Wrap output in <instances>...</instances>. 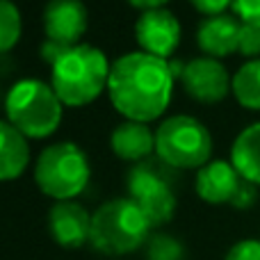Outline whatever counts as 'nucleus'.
Returning a JSON list of instances; mask_svg holds the SVG:
<instances>
[{
  "label": "nucleus",
  "mask_w": 260,
  "mask_h": 260,
  "mask_svg": "<svg viewBox=\"0 0 260 260\" xmlns=\"http://www.w3.org/2000/svg\"><path fill=\"white\" fill-rule=\"evenodd\" d=\"M174 80L176 76L169 59L137 50L114 59L108 94L117 112L133 121L148 123L165 114L174 91Z\"/></svg>",
  "instance_id": "obj_1"
},
{
  "label": "nucleus",
  "mask_w": 260,
  "mask_h": 260,
  "mask_svg": "<svg viewBox=\"0 0 260 260\" xmlns=\"http://www.w3.org/2000/svg\"><path fill=\"white\" fill-rule=\"evenodd\" d=\"M110 69L112 64L108 62L101 48L78 44L71 46L53 64L50 85L64 105L82 108V105L94 103L103 94V89H108Z\"/></svg>",
  "instance_id": "obj_2"
},
{
  "label": "nucleus",
  "mask_w": 260,
  "mask_h": 260,
  "mask_svg": "<svg viewBox=\"0 0 260 260\" xmlns=\"http://www.w3.org/2000/svg\"><path fill=\"white\" fill-rule=\"evenodd\" d=\"M151 221L130 197L105 201L91 215V247L105 256H126L148 242Z\"/></svg>",
  "instance_id": "obj_3"
},
{
  "label": "nucleus",
  "mask_w": 260,
  "mask_h": 260,
  "mask_svg": "<svg viewBox=\"0 0 260 260\" xmlns=\"http://www.w3.org/2000/svg\"><path fill=\"white\" fill-rule=\"evenodd\" d=\"M64 103L55 94L53 85L37 78L18 80L5 96L7 121L25 137L44 139L57 130L62 121Z\"/></svg>",
  "instance_id": "obj_4"
},
{
  "label": "nucleus",
  "mask_w": 260,
  "mask_h": 260,
  "mask_svg": "<svg viewBox=\"0 0 260 260\" xmlns=\"http://www.w3.org/2000/svg\"><path fill=\"white\" fill-rule=\"evenodd\" d=\"M89 157L78 144L57 142L41 151L35 165V180L46 197L55 201H73L89 183Z\"/></svg>",
  "instance_id": "obj_5"
},
{
  "label": "nucleus",
  "mask_w": 260,
  "mask_h": 260,
  "mask_svg": "<svg viewBox=\"0 0 260 260\" xmlns=\"http://www.w3.org/2000/svg\"><path fill=\"white\" fill-rule=\"evenodd\" d=\"M155 153L171 169H201L212 157L210 130L189 114L169 117L155 130Z\"/></svg>",
  "instance_id": "obj_6"
},
{
  "label": "nucleus",
  "mask_w": 260,
  "mask_h": 260,
  "mask_svg": "<svg viewBox=\"0 0 260 260\" xmlns=\"http://www.w3.org/2000/svg\"><path fill=\"white\" fill-rule=\"evenodd\" d=\"M128 194L139 210L146 215L151 226H162L171 221L176 212V197L165 174H157L153 167L137 165L128 174Z\"/></svg>",
  "instance_id": "obj_7"
},
{
  "label": "nucleus",
  "mask_w": 260,
  "mask_h": 260,
  "mask_svg": "<svg viewBox=\"0 0 260 260\" xmlns=\"http://www.w3.org/2000/svg\"><path fill=\"white\" fill-rule=\"evenodd\" d=\"M183 89L199 103H219L233 87L226 67L215 57L189 59L180 73Z\"/></svg>",
  "instance_id": "obj_8"
},
{
  "label": "nucleus",
  "mask_w": 260,
  "mask_h": 260,
  "mask_svg": "<svg viewBox=\"0 0 260 260\" xmlns=\"http://www.w3.org/2000/svg\"><path fill=\"white\" fill-rule=\"evenodd\" d=\"M135 39L148 55L169 59L180 44V23L169 9H148L135 21Z\"/></svg>",
  "instance_id": "obj_9"
},
{
  "label": "nucleus",
  "mask_w": 260,
  "mask_h": 260,
  "mask_svg": "<svg viewBox=\"0 0 260 260\" xmlns=\"http://www.w3.org/2000/svg\"><path fill=\"white\" fill-rule=\"evenodd\" d=\"M89 25V12L82 0H48L44 7L46 39L59 46H78Z\"/></svg>",
  "instance_id": "obj_10"
},
{
  "label": "nucleus",
  "mask_w": 260,
  "mask_h": 260,
  "mask_svg": "<svg viewBox=\"0 0 260 260\" xmlns=\"http://www.w3.org/2000/svg\"><path fill=\"white\" fill-rule=\"evenodd\" d=\"M48 231L64 249H78L91 238V215L76 201H55L48 212Z\"/></svg>",
  "instance_id": "obj_11"
},
{
  "label": "nucleus",
  "mask_w": 260,
  "mask_h": 260,
  "mask_svg": "<svg viewBox=\"0 0 260 260\" xmlns=\"http://www.w3.org/2000/svg\"><path fill=\"white\" fill-rule=\"evenodd\" d=\"M242 180L244 178L238 174L233 162L210 160L197 174V194L206 203H212V206L233 203Z\"/></svg>",
  "instance_id": "obj_12"
},
{
  "label": "nucleus",
  "mask_w": 260,
  "mask_h": 260,
  "mask_svg": "<svg viewBox=\"0 0 260 260\" xmlns=\"http://www.w3.org/2000/svg\"><path fill=\"white\" fill-rule=\"evenodd\" d=\"M240 30L242 21L233 14H217V16H206L199 23L197 41L199 48L206 53V57H226L235 53L240 44Z\"/></svg>",
  "instance_id": "obj_13"
},
{
  "label": "nucleus",
  "mask_w": 260,
  "mask_h": 260,
  "mask_svg": "<svg viewBox=\"0 0 260 260\" xmlns=\"http://www.w3.org/2000/svg\"><path fill=\"white\" fill-rule=\"evenodd\" d=\"M110 146H112L114 155H119L121 160L137 162L155 151V133H151L146 123L126 119L112 130Z\"/></svg>",
  "instance_id": "obj_14"
},
{
  "label": "nucleus",
  "mask_w": 260,
  "mask_h": 260,
  "mask_svg": "<svg viewBox=\"0 0 260 260\" xmlns=\"http://www.w3.org/2000/svg\"><path fill=\"white\" fill-rule=\"evenodd\" d=\"M30 165L27 137L9 121L0 119V183L16 180Z\"/></svg>",
  "instance_id": "obj_15"
},
{
  "label": "nucleus",
  "mask_w": 260,
  "mask_h": 260,
  "mask_svg": "<svg viewBox=\"0 0 260 260\" xmlns=\"http://www.w3.org/2000/svg\"><path fill=\"white\" fill-rule=\"evenodd\" d=\"M231 162L244 180L260 185V121L251 123L235 137L231 146Z\"/></svg>",
  "instance_id": "obj_16"
},
{
  "label": "nucleus",
  "mask_w": 260,
  "mask_h": 260,
  "mask_svg": "<svg viewBox=\"0 0 260 260\" xmlns=\"http://www.w3.org/2000/svg\"><path fill=\"white\" fill-rule=\"evenodd\" d=\"M233 94L247 110H260V59H249L233 76Z\"/></svg>",
  "instance_id": "obj_17"
},
{
  "label": "nucleus",
  "mask_w": 260,
  "mask_h": 260,
  "mask_svg": "<svg viewBox=\"0 0 260 260\" xmlns=\"http://www.w3.org/2000/svg\"><path fill=\"white\" fill-rule=\"evenodd\" d=\"M21 12L12 0H0V53H7L21 39Z\"/></svg>",
  "instance_id": "obj_18"
},
{
  "label": "nucleus",
  "mask_w": 260,
  "mask_h": 260,
  "mask_svg": "<svg viewBox=\"0 0 260 260\" xmlns=\"http://www.w3.org/2000/svg\"><path fill=\"white\" fill-rule=\"evenodd\" d=\"M185 247L169 233H155L146 242V260H185Z\"/></svg>",
  "instance_id": "obj_19"
},
{
  "label": "nucleus",
  "mask_w": 260,
  "mask_h": 260,
  "mask_svg": "<svg viewBox=\"0 0 260 260\" xmlns=\"http://www.w3.org/2000/svg\"><path fill=\"white\" fill-rule=\"evenodd\" d=\"M238 53H242L244 57L260 59V27L242 23V30H240Z\"/></svg>",
  "instance_id": "obj_20"
},
{
  "label": "nucleus",
  "mask_w": 260,
  "mask_h": 260,
  "mask_svg": "<svg viewBox=\"0 0 260 260\" xmlns=\"http://www.w3.org/2000/svg\"><path fill=\"white\" fill-rule=\"evenodd\" d=\"M231 7L242 23L260 27V0H233Z\"/></svg>",
  "instance_id": "obj_21"
},
{
  "label": "nucleus",
  "mask_w": 260,
  "mask_h": 260,
  "mask_svg": "<svg viewBox=\"0 0 260 260\" xmlns=\"http://www.w3.org/2000/svg\"><path fill=\"white\" fill-rule=\"evenodd\" d=\"M224 260H260V240H240L229 249Z\"/></svg>",
  "instance_id": "obj_22"
},
{
  "label": "nucleus",
  "mask_w": 260,
  "mask_h": 260,
  "mask_svg": "<svg viewBox=\"0 0 260 260\" xmlns=\"http://www.w3.org/2000/svg\"><path fill=\"white\" fill-rule=\"evenodd\" d=\"M256 199H258V185L249 183V180H242V185H240V189L231 206L240 208V210H247V208H251L253 203H256Z\"/></svg>",
  "instance_id": "obj_23"
},
{
  "label": "nucleus",
  "mask_w": 260,
  "mask_h": 260,
  "mask_svg": "<svg viewBox=\"0 0 260 260\" xmlns=\"http://www.w3.org/2000/svg\"><path fill=\"white\" fill-rule=\"evenodd\" d=\"M189 3L206 16H217V14H226L233 0H189Z\"/></svg>",
  "instance_id": "obj_24"
},
{
  "label": "nucleus",
  "mask_w": 260,
  "mask_h": 260,
  "mask_svg": "<svg viewBox=\"0 0 260 260\" xmlns=\"http://www.w3.org/2000/svg\"><path fill=\"white\" fill-rule=\"evenodd\" d=\"M133 7L142 9V12H148V9H162L169 0H128Z\"/></svg>",
  "instance_id": "obj_25"
}]
</instances>
